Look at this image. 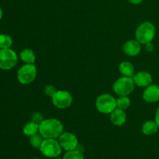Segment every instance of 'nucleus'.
I'll return each mask as SVG.
<instances>
[{"instance_id":"7","label":"nucleus","mask_w":159,"mask_h":159,"mask_svg":"<svg viewBox=\"0 0 159 159\" xmlns=\"http://www.w3.org/2000/svg\"><path fill=\"white\" fill-rule=\"evenodd\" d=\"M18 62V56L13 50L10 48L0 49V69L10 70L13 68Z\"/></svg>"},{"instance_id":"12","label":"nucleus","mask_w":159,"mask_h":159,"mask_svg":"<svg viewBox=\"0 0 159 159\" xmlns=\"http://www.w3.org/2000/svg\"><path fill=\"white\" fill-rule=\"evenodd\" d=\"M143 99L150 103L158 102L159 100V86L156 85H150L146 87L143 93Z\"/></svg>"},{"instance_id":"6","label":"nucleus","mask_w":159,"mask_h":159,"mask_svg":"<svg viewBox=\"0 0 159 159\" xmlns=\"http://www.w3.org/2000/svg\"><path fill=\"white\" fill-rule=\"evenodd\" d=\"M37 68L34 64H26L17 71V79L23 85H29L37 77Z\"/></svg>"},{"instance_id":"25","label":"nucleus","mask_w":159,"mask_h":159,"mask_svg":"<svg viewBox=\"0 0 159 159\" xmlns=\"http://www.w3.org/2000/svg\"><path fill=\"white\" fill-rule=\"evenodd\" d=\"M127 1L133 5H138L142 2L143 0H127Z\"/></svg>"},{"instance_id":"2","label":"nucleus","mask_w":159,"mask_h":159,"mask_svg":"<svg viewBox=\"0 0 159 159\" xmlns=\"http://www.w3.org/2000/svg\"><path fill=\"white\" fill-rule=\"evenodd\" d=\"M155 27L151 22L146 21L141 23L135 31L136 40L140 43L145 44L148 42H152L155 36Z\"/></svg>"},{"instance_id":"3","label":"nucleus","mask_w":159,"mask_h":159,"mask_svg":"<svg viewBox=\"0 0 159 159\" xmlns=\"http://www.w3.org/2000/svg\"><path fill=\"white\" fill-rule=\"evenodd\" d=\"M134 85L133 78L123 76L114 82L113 89L114 93L118 96H127L133 93Z\"/></svg>"},{"instance_id":"27","label":"nucleus","mask_w":159,"mask_h":159,"mask_svg":"<svg viewBox=\"0 0 159 159\" xmlns=\"http://www.w3.org/2000/svg\"><path fill=\"white\" fill-rule=\"evenodd\" d=\"M2 15H3V12H2V8L0 7V20H1L2 18Z\"/></svg>"},{"instance_id":"5","label":"nucleus","mask_w":159,"mask_h":159,"mask_svg":"<svg viewBox=\"0 0 159 159\" xmlns=\"http://www.w3.org/2000/svg\"><path fill=\"white\" fill-rule=\"evenodd\" d=\"M62 148L58 141L54 138H47L43 140L40 151L43 155L48 158H55L61 154Z\"/></svg>"},{"instance_id":"17","label":"nucleus","mask_w":159,"mask_h":159,"mask_svg":"<svg viewBox=\"0 0 159 159\" xmlns=\"http://www.w3.org/2000/svg\"><path fill=\"white\" fill-rule=\"evenodd\" d=\"M39 131V124L37 123H34L33 121L28 123L23 127V132L25 135L28 137H30L32 135L35 134Z\"/></svg>"},{"instance_id":"10","label":"nucleus","mask_w":159,"mask_h":159,"mask_svg":"<svg viewBox=\"0 0 159 159\" xmlns=\"http://www.w3.org/2000/svg\"><path fill=\"white\" fill-rule=\"evenodd\" d=\"M141 51V43L137 40H127L123 47V51L129 57H136Z\"/></svg>"},{"instance_id":"22","label":"nucleus","mask_w":159,"mask_h":159,"mask_svg":"<svg viewBox=\"0 0 159 159\" xmlns=\"http://www.w3.org/2000/svg\"><path fill=\"white\" fill-rule=\"evenodd\" d=\"M57 92L56 89L52 85H47L44 88V93L48 96H51L52 97L54 95V93Z\"/></svg>"},{"instance_id":"8","label":"nucleus","mask_w":159,"mask_h":159,"mask_svg":"<svg viewBox=\"0 0 159 159\" xmlns=\"http://www.w3.org/2000/svg\"><path fill=\"white\" fill-rule=\"evenodd\" d=\"M52 103L58 109H66L72 104L73 97L71 93L65 90H58L51 97Z\"/></svg>"},{"instance_id":"14","label":"nucleus","mask_w":159,"mask_h":159,"mask_svg":"<svg viewBox=\"0 0 159 159\" xmlns=\"http://www.w3.org/2000/svg\"><path fill=\"white\" fill-rule=\"evenodd\" d=\"M159 127L157 124L156 121L152 120H149L145 121L144 124L142 125V133L144 135L147 136H151L158 132Z\"/></svg>"},{"instance_id":"11","label":"nucleus","mask_w":159,"mask_h":159,"mask_svg":"<svg viewBox=\"0 0 159 159\" xmlns=\"http://www.w3.org/2000/svg\"><path fill=\"white\" fill-rule=\"evenodd\" d=\"M134 82L135 85L138 87H148V85H152V75L149 72L145 71H141L134 75L133 77Z\"/></svg>"},{"instance_id":"15","label":"nucleus","mask_w":159,"mask_h":159,"mask_svg":"<svg viewBox=\"0 0 159 159\" xmlns=\"http://www.w3.org/2000/svg\"><path fill=\"white\" fill-rule=\"evenodd\" d=\"M119 71L123 76L133 77L134 75V67L130 62L123 61L120 64Z\"/></svg>"},{"instance_id":"28","label":"nucleus","mask_w":159,"mask_h":159,"mask_svg":"<svg viewBox=\"0 0 159 159\" xmlns=\"http://www.w3.org/2000/svg\"><path fill=\"white\" fill-rule=\"evenodd\" d=\"M54 159H61V158H55Z\"/></svg>"},{"instance_id":"24","label":"nucleus","mask_w":159,"mask_h":159,"mask_svg":"<svg viewBox=\"0 0 159 159\" xmlns=\"http://www.w3.org/2000/svg\"><path fill=\"white\" fill-rule=\"evenodd\" d=\"M144 45V48H145V50L147 51H148V52H151V51H152L154 50V44L152 43V42H148V43H145Z\"/></svg>"},{"instance_id":"16","label":"nucleus","mask_w":159,"mask_h":159,"mask_svg":"<svg viewBox=\"0 0 159 159\" xmlns=\"http://www.w3.org/2000/svg\"><path fill=\"white\" fill-rule=\"evenodd\" d=\"M20 57L26 64H34L36 61V56L34 51L28 48H25L20 51Z\"/></svg>"},{"instance_id":"21","label":"nucleus","mask_w":159,"mask_h":159,"mask_svg":"<svg viewBox=\"0 0 159 159\" xmlns=\"http://www.w3.org/2000/svg\"><path fill=\"white\" fill-rule=\"evenodd\" d=\"M62 159H85V158L82 152L75 149V150L67 152Z\"/></svg>"},{"instance_id":"23","label":"nucleus","mask_w":159,"mask_h":159,"mask_svg":"<svg viewBox=\"0 0 159 159\" xmlns=\"http://www.w3.org/2000/svg\"><path fill=\"white\" fill-rule=\"evenodd\" d=\"M43 116L42 115H40L39 113H34L32 116V121L34 123H37V124H40V123L43 121Z\"/></svg>"},{"instance_id":"4","label":"nucleus","mask_w":159,"mask_h":159,"mask_svg":"<svg viewBox=\"0 0 159 159\" xmlns=\"http://www.w3.org/2000/svg\"><path fill=\"white\" fill-rule=\"evenodd\" d=\"M96 107L104 114H110L116 108V100L110 94H102L96 98Z\"/></svg>"},{"instance_id":"19","label":"nucleus","mask_w":159,"mask_h":159,"mask_svg":"<svg viewBox=\"0 0 159 159\" xmlns=\"http://www.w3.org/2000/svg\"><path fill=\"white\" fill-rule=\"evenodd\" d=\"M43 138L40 133H37L35 134L32 135V136L30 137V143L31 145L33 146L35 148H39L40 149V146H41L42 143L43 141Z\"/></svg>"},{"instance_id":"18","label":"nucleus","mask_w":159,"mask_h":159,"mask_svg":"<svg viewBox=\"0 0 159 159\" xmlns=\"http://www.w3.org/2000/svg\"><path fill=\"white\" fill-rule=\"evenodd\" d=\"M12 45V39L8 34H0V49L10 48Z\"/></svg>"},{"instance_id":"1","label":"nucleus","mask_w":159,"mask_h":159,"mask_svg":"<svg viewBox=\"0 0 159 159\" xmlns=\"http://www.w3.org/2000/svg\"><path fill=\"white\" fill-rule=\"evenodd\" d=\"M64 127L60 120L57 119L43 120L39 124V133L44 139L47 138H58L63 133Z\"/></svg>"},{"instance_id":"26","label":"nucleus","mask_w":159,"mask_h":159,"mask_svg":"<svg viewBox=\"0 0 159 159\" xmlns=\"http://www.w3.org/2000/svg\"><path fill=\"white\" fill-rule=\"evenodd\" d=\"M155 121H156L157 124H158V127H159V107L158 108V110H157L156 113H155Z\"/></svg>"},{"instance_id":"13","label":"nucleus","mask_w":159,"mask_h":159,"mask_svg":"<svg viewBox=\"0 0 159 159\" xmlns=\"http://www.w3.org/2000/svg\"><path fill=\"white\" fill-rule=\"evenodd\" d=\"M110 120L115 126H122L127 120V114L124 110L116 108L110 113Z\"/></svg>"},{"instance_id":"9","label":"nucleus","mask_w":159,"mask_h":159,"mask_svg":"<svg viewBox=\"0 0 159 159\" xmlns=\"http://www.w3.org/2000/svg\"><path fill=\"white\" fill-rule=\"evenodd\" d=\"M61 146L66 152L75 150L79 145L78 138L71 132H63L58 138Z\"/></svg>"},{"instance_id":"20","label":"nucleus","mask_w":159,"mask_h":159,"mask_svg":"<svg viewBox=\"0 0 159 159\" xmlns=\"http://www.w3.org/2000/svg\"><path fill=\"white\" fill-rule=\"evenodd\" d=\"M116 100V108L127 110L130 106V99L127 96H120Z\"/></svg>"}]
</instances>
